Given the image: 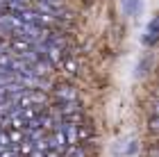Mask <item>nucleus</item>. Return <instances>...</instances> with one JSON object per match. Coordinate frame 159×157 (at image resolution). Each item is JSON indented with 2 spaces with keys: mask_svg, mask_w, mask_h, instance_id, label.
Here are the masks:
<instances>
[{
  "mask_svg": "<svg viewBox=\"0 0 159 157\" xmlns=\"http://www.w3.org/2000/svg\"><path fill=\"white\" fill-rule=\"evenodd\" d=\"M123 9L127 14H136L141 9V0H123Z\"/></svg>",
  "mask_w": 159,
  "mask_h": 157,
  "instance_id": "nucleus-1",
  "label": "nucleus"
}]
</instances>
